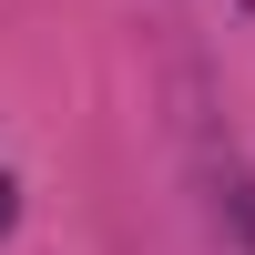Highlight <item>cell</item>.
Here are the masks:
<instances>
[{"label":"cell","instance_id":"obj_1","mask_svg":"<svg viewBox=\"0 0 255 255\" xmlns=\"http://www.w3.org/2000/svg\"><path fill=\"white\" fill-rule=\"evenodd\" d=\"M0 235H10V174H0Z\"/></svg>","mask_w":255,"mask_h":255}]
</instances>
